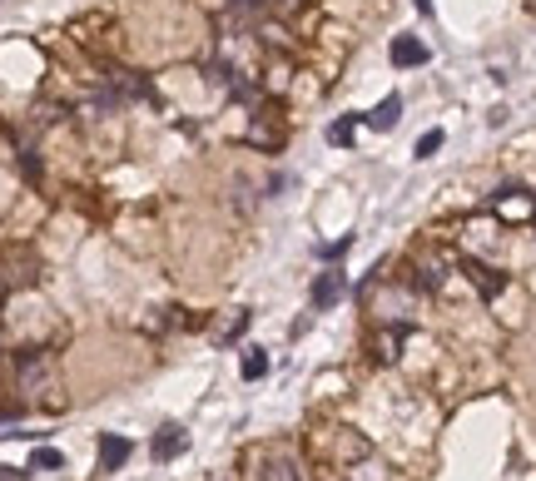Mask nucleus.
<instances>
[{
  "label": "nucleus",
  "instance_id": "f257e3e1",
  "mask_svg": "<svg viewBox=\"0 0 536 481\" xmlns=\"http://www.w3.org/2000/svg\"><path fill=\"white\" fill-rule=\"evenodd\" d=\"M427 60H433V50H427L417 35H397L393 40V65L397 70H417V65H427Z\"/></svg>",
  "mask_w": 536,
  "mask_h": 481
},
{
  "label": "nucleus",
  "instance_id": "f03ea898",
  "mask_svg": "<svg viewBox=\"0 0 536 481\" xmlns=\"http://www.w3.org/2000/svg\"><path fill=\"white\" fill-rule=\"evenodd\" d=\"M343 288H348V274H338V268H328V274H318V284H313V308H333V303L343 298Z\"/></svg>",
  "mask_w": 536,
  "mask_h": 481
},
{
  "label": "nucleus",
  "instance_id": "7ed1b4c3",
  "mask_svg": "<svg viewBox=\"0 0 536 481\" xmlns=\"http://www.w3.org/2000/svg\"><path fill=\"white\" fill-rule=\"evenodd\" d=\"M130 437H100V472H120L130 462Z\"/></svg>",
  "mask_w": 536,
  "mask_h": 481
},
{
  "label": "nucleus",
  "instance_id": "20e7f679",
  "mask_svg": "<svg viewBox=\"0 0 536 481\" xmlns=\"http://www.w3.org/2000/svg\"><path fill=\"white\" fill-rule=\"evenodd\" d=\"M531 194L527 189H502L497 194V214H507V218H531Z\"/></svg>",
  "mask_w": 536,
  "mask_h": 481
},
{
  "label": "nucleus",
  "instance_id": "39448f33",
  "mask_svg": "<svg viewBox=\"0 0 536 481\" xmlns=\"http://www.w3.org/2000/svg\"><path fill=\"white\" fill-rule=\"evenodd\" d=\"M467 278L477 284V293H482V298H497V293L507 288V278H502L497 268H487V264H467Z\"/></svg>",
  "mask_w": 536,
  "mask_h": 481
},
{
  "label": "nucleus",
  "instance_id": "423d86ee",
  "mask_svg": "<svg viewBox=\"0 0 536 481\" xmlns=\"http://www.w3.org/2000/svg\"><path fill=\"white\" fill-rule=\"evenodd\" d=\"M189 447V432L184 427H164L160 437H154V457H160V462H170V457H179Z\"/></svg>",
  "mask_w": 536,
  "mask_h": 481
},
{
  "label": "nucleus",
  "instance_id": "0eeeda50",
  "mask_svg": "<svg viewBox=\"0 0 536 481\" xmlns=\"http://www.w3.org/2000/svg\"><path fill=\"white\" fill-rule=\"evenodd\" d=\"M397 120H403V95H387L373 114H367V124H373V130H393Z\"/></svg>",
  "mask_w": 536,
  "mask_h": 481
},
{
  "label": "nucleus",
  "instance_id": "6e6552de",
  "mask_svg": "<svg viewBox=\"0 0 536 481\" xmlns=\"http://www.w3.org/2000/svg\"><path fill=\"white\" fill-rule=\"evenodd\" d=\"M258 481H303V472L288 462V457H273V462L258 467Z\"/></svg>",
  "mask_w": 536,
  "mask_h": 481
},
{
  "label": "nucleus",
  "instance_id": "1a4fd4ad",
  "mask_svg": "<svg viewBox=\"0 0 536 481\" xmlns=\"http://www.w3.org/2000/svg\"><path fill=\"white\" fill-rule=\"evenodd\" d=\"M30 467H35V472H60L65 457H60L55 447H35V452H30Z\"/></svg>",
  "mask_w": 536,
  "mask_h": 481
},
{
  "label": "nucleus",
  "instance_id": "9d476101",
  "mask_svg": "<svg viewBox=\"0 0 536 481\" xmlns=\"http://www.w3.org/2000/svg\"><path fill=\"white\" fill-rule=\"evenodd\" d=\"M264 372H268V358H264L258 348H249V352H244V378H249V382H258Z\"/></svg>",
  "mask_w": 536,
  "mask_h": 481
},
{
  "label": "nucleus",
  "instance_id": "9b49d317",
  "mask_svg": "<svg viewBox=\"0 0 536 481\" xmlns=\"http://www.w3.org/2000/svg\"><path fill=\"white\" fill-rule=\"evenodd\" d=\"M437 149H443V130H427L423 139H417V149H413V154H417V159H433Z\"/></svg>",
  "mask_w": 536,
  "mask_h": 481
},
{
  "label": "nucleus",
  "instance_id": "f8f14e48",
  "mask_svg": "<svg viewBox=\"0 0 536 481\" xmlns=\"http://www.w3.org/2000/svg\"><path fill=\"white\" fill-rule=\"evenodd\" d=\"M353 130H357V120L348 114V120H338V124L328 130V144H353Z\"/></svg>",
  "mask_w": 536,
  "mask_h": 481
},
{
  "label": "nucleus",
  "instance_id": "ddd939ff",
  "mask_svg": "<svg viewBox=\"0 0 536 481\" xmlns=\"http://www.w3.org/2000/svg\"><path fill=\"white\" fill-rule=\"evenodd\" d=\"M348 248H353V238H338V244L318 248V254H323V258H343V254H348Z\"/></svg>",
  "mask_w": 536,
  "mask_h": 481
},
{
  "label": "nucleus",
  "instance_id": "4468645a",
  "mask_svg": "<svg viewBox=\"0 0 536 481\" xmlns=\"http://www.w3.org/2000/svg\"><path fill=\"white\" fill-rule=\"evenodd\" d=\"M268 5H278V0H239V10H268Z\"/></svg>",
  "mask_w": 536,
  "mask_h": 481
},
{
  "label": "nucleus",
  "instance_id": "2eb2a0df",
  "mask_svg": "<svg viewBox=\"0 0 536 481\" xmlns=\"http://www.w3.org/2000/svg\"><path fill=\"white\" fill-rule=\"evenodd\" d=\"M25 472H15V467H0V481H20Z\"/></svg>",
  "mask_w": 536,
  "mask_h": 481
},
{
  "label": "nucleus",
  "instance_id": "dca6fc26",
  "mask_svg": "<svg viewBox=\"0 0 536 481\" xmlns=\"http://www.w3.org/2000/svg\"><path fill=\"white\" fill-rule=\"evenodd\" d=\"M417 10H423V15H433V0H417Z\"/></svg>",
  "mask_w": 536,
  "mask_h": 481
}]
</instances>
